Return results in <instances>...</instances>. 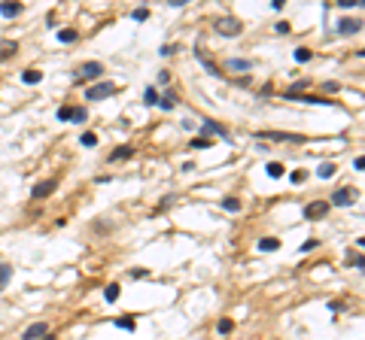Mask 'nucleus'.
I'll return each mask as SVG.
<instances>
[{
  "mask_svg": "<svg viewBox=\"0 0 365 340\" xmlns=\"http://www.w3.org/2000/svg\"><path fill=\"white\" fill-rule=\"evenodd\" d=\"M213 28H216V33H222V37H237V33L243 31L240 22L232 19V15H219V19L213 22Z\"/></svg>",
  "mask_w": 365,
  "mask_h": 340,
  "instance_id": "obj_1",
  "label": "nucleus"
},
{
  "mask_svg": "<svg viewBox=\"0 0 365 340\" xmlns=\"http://www.w3.org/2000/svg\"><path fill=\"white\" fill-rule=\"evenodd\" d=\"M113 92H116L113 82H95L92 88H85V100H103V97H110Z\"/></svg>",
  "mask_w": 365,
  "mask_h": 340,
  "instance_id": "obj_2",
  "label": "nucleus"
},
{
  "mask_svg": "<svg viewBox=\"0 0 365 340\" xmlns=\"http://www.w3.org/2000/svg\"><path fill=\"white\" fill-rule=\"evenodd\" d=\"M356 198H359L356 188H338V191L332 194V204H335V207H350V204H356Z\"/></svg>",
  "mask_w": 365,
  "mask_h": 340,
  "instance_id": "obj_3",
  "label": "nucleus"
},
{
  "mask_svg": "<svg viewBox=\"0 0 365 340\" xmlns=\"http://www.w3.org/2000/svg\"><path fill=\"white\" fill-rule=\"evenodd\" d=\"M100 73H103V64H100V61H89V64L79 67L76 82H82V79H95V76H100Z\"/></svg>",
  "mask_w": 365,
  "mask_h": 340,
  "instance_id": "obj_4",
  "label": "nucleus"
},
{
  "mask_svg": "<svg viewBox=\"0 0 365 340\" xmlns=\"http://www.w3.org/2000/svg\"><path fill=\"white\" fill-rule=\"evenodd\" d=\"M43 337H49V325H46V322H33V325H28L25 334H22V340H43Z\"/></svg>",
  "mask_w": 365,
  "mask_h": 340,
  "instance_id": "obj_5",
  "label": "nucleus"
},
{
  "mask_svg": "<svg viewBox=\"0 0 365 340\" xmlns=\"http://www.w3.org/2000/svg\"><path fill=\"white\" fill-rule=\"evenodd\" d=\"M329 213V201H314L304 207V219H323Z\"/></svg>",
  "mask_w": 365,
  "mask_h": 340,
  "instance_id": "obj_6",
  "label": "nucleus"
},
{
  "mask_svg": "<svg viewBox=\"0 0 365 340\" xmlns=\"http://www.w3.org/2000/svg\"><path fill=\"white\" fill-rule=\"evenodd\" d=\"M210 134H216V137H222V140H232V134L225 131L219 122H204V124H201V137H210Z\"/></svg>",
  "mask_w": 365,
  "mask_h": 340,
  "instance_id": "obj_7",
  "label": "nucleus"
},
{
  "mask_svg": "<svg viewBox=\"0 0 365 340\" xmlns=\"http://www.w3.org/2000/svg\"><path fill=\"white\" fill-rule=\"evenodd\" d=\"M55 188H58V180H46V183H37V185H33L31 194H33V198H49Z\"/></svg>",
  "mask_w": 365,
  "mask_h": 340,
  "instance_id": "obj_8",
  "label": "nucleus"
},
{
  "mask_svg": "<svg viewBox=\"0 0 365 340\" xmlns=\"http://www.w3.org/2000/svg\"><path fill=\"white\" fill-rule=\"evenodd\" d=\"M259 137H268V140H280V143H301L304 137L299 134H283V131H262Z\"/></svg>",
  "mask_w": 365,
  "mask_h": 340,
  "instance_id": "obj_9",
  "label": "nucleus"
},
{
  "mask_svg": "<svg viewBox=\"0 0 365 340\" xmlns=\"http://www.w3.org/2000/svg\"><path fill=\"white\" fill-rule=\"evenodd\" d=\"M359 28H362L359 19H341L338 22V33H341V37H350V33H356Z\"/></svg>",
  "mask_w": 365,
  "mask_h": 340,
  "instance_id": "obj_10",
  "label": "nucleus"
},
{
  "mask_svg": "<svg viewBox=\"0 0 365 340\" xmlns=\"http://www.w3.org/2000/svg\"><path fill=\"white\" fill-rule=\"evenodd\" d=\"M15 52H19V43H12V40H6V43H0V61H9Z\"/></svg>",
  "mask_w": 365,
  "mask_h": 340,
  "instance_id": "obj_11",
  "label": "nucleus"
},
{
  "mask_svg": "<svg viewBox=\"0 0 365 340\" xmlns=\"http://www.w3.org/2000/svg\"><path fill=\"white\" fill-rule=\"evenodd\" d=\"M259 249H262V252H274V249H280V240L277 237H262L259 240Z\"/></svg>",
  "mask_w": 365,
  "mask_h": 340,
  "instance_id": "obj_12",
  "label": "nucleus"
},
{
  "mask_svg": "<svg viewBox=\"0 0 365 340\" xmlns=\"http://www.w3.org/2000/svg\"><path fill=\"white\" fill-rule=\"evenodd\" d=\"M116 328H122V331H134V328H137V319H131V316H119V319H116Z\"/></svg>",
  "mask_w": 365,
  "mask_h": 340,
  "instance_id": "obj_13",
  "label": "nucleus"
},
{
  "mask_svg": "<svg viewBox=\"0 0 365 340\" xmlns=\"http://www.w3.org/2000/svg\"><path fill=\"white\" fill-rule=\"evenodd\" d=\"M265 170H268L271 180H280V176L286 173V170H283V164H277V161H268V167H265Z\"/></svg>",
  "mask_w": 365,
  "mask_h": 340,
  "instance_id": "obj_14",
  "label": "nucleus"
},
{
  "mask_svg": "<svg viewBox=\"0 0 365 340\" xmlns=\"http://www.w3.org/2000/svg\"><path fill=\"white\" fill-rule=\"evenodd\" d=\"M131 155H134V149H131V146H119V149L110 155V161H125V158H131Z\"/></svg>",
  "mask_w": 365,
  "mask_h": 340,
  "instance_id": "obj_15",
  "label": "nucleus"
},
{
  "mask_svg": "<svg viewBox=\"0 0 365 340\" xmlns=\"http://www.w3.org/2000/svg\"><path fill=\"white\" fill-rule=\"evenodd\" d=\"M0 12H3L6 19H12V15L22 12V3H0Z\"/></svg>",
  "mask_w": 365,
  "mask_h": 340,
  "instance_id": "obj_16",
  "label": "nucleus"
},
{
  "mask_svg": "<svg viewBox=\"0 0 365 340\" xmlns=\"http://www.w3.org/2000/svg\"><path fill=\"white\" fill-rule=\"evenodd\" d=\"M22 79H25L28 85H37V82L43 79V73H40V70H25V73H22Z\"/></svg>",
  "mask_w": 365,
  "mask_h": 340,
  "instance_id": "obj_17",
  "label": "nucleus"
},
{
  "mask_svg": "<svg viewBox=\"0 0 365 340\" xmlns=\"http://www.w3.org/2000/svg\"><path fill=\"white\" fill-rule=\"evenodd\" d=\"M198 61H201V64H204V67H207V70H210V73H213V76H219V79H225V76H222V70H219V67H216V64H213V61H207V58H204V55H201V52H198Z\"/></svg>",
  "mask_w": 365,
  "mask_h": 340,
  "instance_id": "obj_18",
  "label": "nucleus"
},
{
  "mask_svg": "<svg viewBox=\"0 0 365 340\" xmlns=\"http://www.w3.org/2000/svg\"><path fill=\"white\" fill-rule=\"evenodd\" d=\"M159 106H162V110H173V106H177V97H173V94L167 92V94H162V97H159Z\"/></svg>",
  "mask_w": 365,
  "mask_h": 340,
  "instance_id": "obj_19",
  "label": "nucleus"
},
{
  "mask_svg": "<svg viewBox=\"0 0 365 340\" xmlns=\"http://www.w3.org/2000/svg\"><path fill=\"white\" fill-rule=\"evenodd\" d=\"M103 298H107L110 304H113V301H119V282H110L107 289H103Z\"/></svg>",
  "mask_w": 365,
  "mask_h": 340,
  "instance_id": "obj_20",
  "label": "nucleus"
},
{
  "mask_svg": "<svg viewBox=\"0 0 365 340\" xmlns=\"http://www.w3.org/2000/svg\"><path fill=\"white\" fill-rule=\"evenodd\" d=\"M73 110H76V106H61V110L55 113L58 122H73Z\"/></svg>",
  "mask_w": 365,
  "mask_h": 340,
  "instance_id": "obj_21",
  "label": "nucleus"
},
{
  "mask_svg": "<svg viewBox=\"0 0 365 340\" xmlns=\"http://www.w3.org/2000/svg\"><path fill=\"white\" fill-rule=\"evenodd\" d=\"M9 279H12V267L9 264H0V289H3Z\"/></svg>",
  "mask_w": 365,
  "mask_h": 340,
  "instance_id": "obj_22",
  "label": "nucleus"
},
{
  "mask_svg": "<svg viewBox=\"0 0 365 340\" xmlns=\"http://www.w3.org/2000/svg\"><path fill=\"white\" fill-rule=\"evenodd\" d=\"M210 143H213L210 137H195L192 143H189V146H192V149H210Z\"/></svg>",
  "mask_w": 365,
  "mask_h": 340,
  "instance_id": "obj_23",
  "label": "nucleus"
},
{
  "mask_svg": "<svg viewBox=\"0 0 365 340\" xmlns=\"http://www.w3.org/2000/svg\"><path fill=\"white\" fill-rule=\"evenodd\" d=\"M222 210L237 213V210H240V201H237V198H222Z\"/></svg>",
  "mask_w": 365,
  "mask_h": 340,
  "instance_id": "obj_24",
  "label": "nucleus"
},
{
  "mask_svg": "<svg viewBox=\"0 0 365 340\" xmlns=\"http://www.w3.org/2000/svg\"><path fill=\"white\" fill-rule=\"evenodd\" d=\"M143 100H146L149 106H155V103H159V92H155V88L149 85V88H146V92H143Z\"/></svg>",
  "mask_w": 365,
  "mask_h": 340,
  "instance_id": "obj_25",
  "label": "nucleus"
},
{
  "mask_svg": "<svg viewBox=\"0 0 365 340\" xmlns=\"http://www.w3.org/2000/svg\"><path fill=\"white\" fill-rule=\"evenodd\" d=\"M310 58H314V52H310V49H295V61H299V64H304Z\"/></svg>",
  "mask_w": 365,
  "mask_h": 340,
  "instance_id": "obj_26",
  "label": "nucleus"
},
{
  "mask_svg": "<svg viewBox=\"0 0 365 340\" xmlns=\"http://www.w3.org/2000/svg\"><path fill=\"white\" fill-rule=\"evenodd\" d=\"M76 37H79L76 31H58V40L61 43H76Z\"/></svg>",
  "mask_w": 365,
  "mask_h": 340,
  "instance_id": "obj_27",
  "label": "nucleus"
},
{
  "mask_svg": "<svg viewBox=\"0 0 365 340\" xmlns=\"http://www.w3.org/2000/svg\"><path fill=\"white\" fill-rule=\"evenodd\" d=\"M232 328H234V322H232V319H219V322H216V331H219V334H229Z\"/></svg>",
  "mask_w": 365,
  "mask_h": 340,
  "instance_id": "obj_28",
  "label": "nucleus"
},
{
  "mask_svg": "<svg viewBox=\"0 0 365 340\" xmlns=\"http://www.w3.org/2000/svg\"><path fill=\"white\" fill-rule=\"evenodd\" d=\"M79 143H82V146H98V134H92V131H85V134L79 137Z\"/></svg>",
  "mask_w": 365,
  "mask_h": 340,
  "instance_id": "obj_29",
  "label": "nucleus"
},
{
  "mask_svg": "<svg viewBox=\"0 0 365 340\" xmlns=\"http://www.w3.org/2000/svg\"><path fill=\"white\" fill-rule=\"evenodd\" d=\"M320 176H323V180H329V176H335V164H329V161H326V164H320V170H317Z\"/></svg>",
  "mask_w": 365,
  "mask_h": 340,
  "instance_id": "obj_30",
  "label": "nucleus"
},
{
  "mask_svg": "<svg viewBox=\"0 0 365 340\" xmlns=\"http://www.w3.org/2000/svg\"><path fill=\"white\" fill-rule=\"evenodd\" d=\"M289 180H292L295 185H301V183L307 180V170H292V173H289Z\"/></svg>",
  "mask_w": 365,
  "mask_h": 340,
  "instance_id": "obj_31",
  "label": "nucleus"
},
{
  "mask_svg": "<svg viewBox=\"0 0 365 340\" xmlns=\"http://www.w3.org/2000/svg\"><path fill=\"white\" fill-rule=\"evenodd\" d=\"M253 64L247 61V58H232V70H250Z\"/></svg>",
  "mask_w": 365,
  "mask_h": 340,
  "instance_id": "obj_32",
  "label": "nucleus"
},
{
  "mask_svg": "<svg viewBox=\"0 0 365 340\" xmlns=\"http://www.w3.org/2000/svg\"><path fill=\"white\" fill-rule=\"evenodd\" d=\"M146 19H149V9H143V6L134 9V22H146Z\"/></svg>",
  "mask_w": 365,
  "mask_h": 340,
  "instance_id": "obj_33",
  "label": "nucleus"
},
{
  "mask_svg": "<svg viewBox=\"0 0 365 340\" xmlns=\"http://www.w3.org/2000/svg\"><path fill=\"white\" fill-rule=\"evenodd\" d=\"M317 246H320L317 240H304V243H301L299 249H301V252H314V249H317Z\"/></svg>",
  "mask_w": 365,
  "mask_h": 340,
  "instance_id": "obj_34",
  "label": "nucleus"
},
{
  "mask_svg": "<svg viewBox=\"0 0 365 340\" xmlns=\"http://www.w3.org/2000/svg\"><path fill=\"white\" fill-rule=\"evenodd\" d=\"M347 261H350L356 271H362V255H353V252H350V255H347Z\"/></svg>",
  "mask_w": 365,
  "mask_h": 340,
  "instance_id": "obj_35",
  "label": "nucleus"
},
{
  "mask_svg": "<svg viewBox=\"0 0 365 340\" xmlns=\"http://www.w3.org/2000/svg\"><path fill=\"white\" fill-rule=\"evenodd\" d=\"M128 274H131V279H143V277H146L143 267H134V271H128Z\"/></svg>",
  "mask_w": 365,
  "mask_h": 340,
  "instance_id": "obj_36",
  "label": "nucleus"
},
{
  "mask_svg": "<svg viewBox=\"0 0 365 340\" xmlns=\"http://www.w3.org/2000/svg\"><path fill=\"white\" fill-rule=\"evenodd\" d=\"M274 31H277V33H289V22H277Z\"/></svg>",
  "mask_w": 365,
  "mask_h": 340,
  "instance_id": "obj_37",
  "label": "nucleus"
},
{
  "mask_svg": "<svg viewBox=\"0 0 365 340\" xmlns=\"http://www.w3.org/2000/svg\"><path fill=\"white\" fill-rule=\"evenodd\" d=\"M170 82V73H167V70H162V73H159V85H167Z\"/></svg>",
  "mask_w": 365,
  "mask_h": 340,
  "instance_id": "obj_38",
  "label": "nucleus"
},
{
  "mask_svg": "<svg viewBox=\"0 0 365 340\" xmlns=\"http://www.w3.org/2000/svg\"><path fill=\"white\" fill-rule=\"evenodd\" d=\"M43 340H55V337H52V334H49V337H43Z\"/></svg>",
  "mask_w": 365,
  "mask_h": 340,
  "instance_id": "obj_39",
  "label": "nucleus"
}]
</instances>
